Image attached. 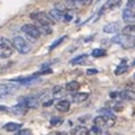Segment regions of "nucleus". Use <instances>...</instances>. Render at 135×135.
Listing matches in <instances>:
<instances>
[{"label": "nucleus", "mask_w": 135, "mask_h": 135, "mask_svg": "<svg viewBox=\"0 0 135 135\" xmlns=\"http://www.w3.org/2000/svg\"><path fill=\"white\" fill-rule=\"evenodd\" d=\"M12 45L13 47L20 52V54H28L29 51H30V44L25 40V38H22V37H20V36H16V37H13V40H12Z\"/></svg>", "instance_id": "nucleus-1"}, {"label": "nucleus", "mask_w": 135, "mask_h": 135, "mask_svg": "<svg viewBox=\"0 0 135 135\" xmlns=\"http://www.w3.org/2000/svg\"><path fill=\"white\" fill-rule=\"evenodd\" d=\"M13 51H15V47L12 45V42L4 37H0V58L7 59V58L12 56Z\"/></svg>", "instance_id": "nucleus-2"}, {"label": "nucleus", "mask_w": 135, "mask_h": 135, "mask_svg": "<svg viewBox=\"0 0 135 135\" xmlns=\"http://www.w3.org/2000/svg\"><path fill=\"white\" fill-rule=\"evenodd\" d=\"M30 18H32V20H34L36 22H38L40 25H51V24H54V22H55V21L50 17V15H49V13H46V12H41V11H36V12L30 13Z\"/></svg>", "instance_id": "nucleus-3"}, {"label": "nucleus", "mask_w": 135, "mask_h": 135, "mask_svg": "<svg viewBox=\"0 0 135 135\" xmlns=\"http://www.w3.org/2000/svg\"><path fill=\"white\" fill-rule=\"evenodd\" d=\"M21 30H22V33H25L29 38H32V40H38L40 37H41V30L38 29V26H36V25H32V24H26V25H24L22 28H21Z\"/></svg>", "instance_id": "nucleus-4"}, {"label": "nucleus", "mask_w": 135, "mask_h": 135, "mask_svg": "<svg viewBox=\"0 0 135 135\" xmlns=\"http://www.w3.org/2000/svg\"><path fill=\"white\" fill-rule=\"evenodd\" d=\"M113 42H117L122 47H126V49H130V47H134L135 46L134 37H130V36H126V34H119V36L114 37Z\"/></svg>", "instance_id": "nucleus-5"}, {"label": "nucleus", "mask_w": 135, "mask_h": 135, "mask_svg": "<svg viewBox=\"0 0 135 135\" xmlns=\"http://www.w3.org/2000/svg\"><path fill=\"white\" fill-rule=\"evenodd\" d=\"M18 104L25 105L28 109H29V108H33V109H34V108H38V106H40V101H38V98H37V97H34V96L22 97V98H20Z\"/></svg>", "instance_id": "nucleus-6"}, {"label": "nucleus", "mask_w": 135, "mask_h": 135, "mask_svg": "<svg viewBox=\"0 0 135 135\" xmlns=\"http://www.w3.org/2000/svg\"><path fill=\"white\" fill-rule=\"evenodd\" d=\"M66 12H67V11H66ZM66 12H62V11H59V9L54 8V9H51V11L49 12V15H50V17H51L55 22H59V21H64Z\"/></svg>", "instance_id": "nucleus-7"}, {"label": "nucleus", "mask_w": 135, "mask_h": 135, "mask_svg": "<svg viewBox=\"0 0 135 135\" xmlns=\"http://www.w3.org/2000/svg\"><path fill=\"white\" fill-rule=\"evenodd\" d=\"M70 106H71V102L68 100H59L56 104H55V108L56 110L62 112V113H66L70 110Z\"/></svg>", "instance_id": "nucleus-8"}, {"label": "nucleus", "mask_w": 135, "mask_h": 135, "mask_svg": "<svg viewBox=\"0 0 135 135\" xmlns=\"http://www.w3.org/2000/svg\"><path fill=\"white\" fill-rule=\"evenodd\" d=\"M121 4H122V0H108V1L105 3V5L101 8V13H104V11H108V9L118 8Z\"/></svg>", "instance_id": "nucleus-9"}, {"label": "nucleus", "mask_w": 135, "mask_h": 135, "mask_svg": "<svg viewBox=\"0 0 135 135\" xmlns=\"http://www.w3.org/2000/svg\"><path fill=\"white\" fill-rule=\"evenodd\" d=\"M119 30V24L118 22H109L104 26V32L105 33H110V34H114V33H118Z\"/></svg>", "instance_id": "nucleus-10"}, {"label": "nucleus", "mask_w": 135, "mask_h": 135, "mask_svg": "<svg viewBox=\"0 0 135 135\" xmlns=\"http://www.w3.org/2000/svg\"><path fill=\"white\" fill-rule=\"evenodd\" d=\"M22 125L21 123H17V122H8L4 125V130L5 131H9V133H16L18 130H21Z\"/></svg>", "instance_id": "nucleus-11"}, {"label": "nucleus", "mask_w": 135, "mask_h": 135, "mask_svg": "<svg viewBox=\"0 0 135 135\" xmlns=\"http://www.w3.org/2000/svg\"><path fill=\"white\" fill-rule=\"evenodd\" d=\"M15 90H16V87H15V85H1V87H0V98L12 94Z\"/></svg>", "instance_id": "nucleus-12"}, {"label": "nucleus", "mask_w": 135, "mask_h": 135, "mask_svg": "<svg viewBox=\"0 0 135 135\" xmlns=\"http://www.w3.org/2000/svg\"><path fill=\"white\" fill-rule=\"evenodd\" d=\"M93 134L94 133L92 130L84 127V126H78V127H75L72 130V135H93Z\"/></svg>", "instance_id": "nucleus-13"}, {"label": "nucleus", "mask_w": 135, "mask_h": 135, "mask_svg": "<svg viewBox=\"0 0 135 135\" xmlns=\"http://www.w3.org/2000/svg\"><path fill=\"white\" fill-rule=\"evenodd\" d=\"M122 18L127 22H133L135 21V12H133V9H130V8H125V11L122 13Z\"/></svg>", "instance_id": "nucleus-14"}, {"label": "nucleus", "mask_w": 135, "mask_h": 135, "mask_svg": "<svg viewBox=\"0 0 135 135\" xmlns=\"http://www.w3.org/2000/svg\"><path fill=\"white\" fill-rule=\"evenodd\" d=\"M11 112H12L13 114L21 115V114H25V113L28 112V108H26L25 105H22V104H17V105H15V106L11 108Z\"/></svg>", "instance_id": "nucleus-15"}, {"label": "nucleus", "mask_w": 135, "mask_h": 135, "mask_svg": "<svg viewBox=\"0 0 135 135\" xmlns=\"http://www.w3.org/2000/svg\"><path fill=\"white\" fill-rule=\"evenodd\" d=\"M93 126L94 127H98V129H105L106 127V119H105V117L104 115L96 117L94 121H93Z\"/></svg>", "instance_id": "nucleus-16"}, {"label": "nucleus", "mask_w": 135, "mask_h": 135, "mask_svg": "<svg viewBox=\"0 0 135 135\" xmlns=\"http://www.w3.org/2000/svg\"><path fill=\"white\" fill-rule=\"evenodd\" d=\"M88 93H79V92H76L74 96H72V100H74V102H76V104H80V102H84L87 98H88Z\"/></svg>", "instance_id": "nucleus-17"}, {"label": "nucleus", "mask_w": 135, "mask_h": 135, "mask_svg": "<svg viewBox=\"0 0 135 135\" xmlns=\"http://www.w3.org/2000/svg\"><path fill=\"white\" fill-rule=\"evenodd\" d=\"M87 58H88V55H87V54H81V55H79V56H76V58L71 59V60H70V63H71L72 66H76V64H83V63L87 60Z\"/></svg>", "instance_id": "nucleus-18"}, {"label": "nucleus", "mask_w": 135, "mask_h": 135, "mask_svg": "<svg viewBox=\"0 0 135 135\" xmlns=\"http://www.w3.org/2000/svg\"><path fill=\"white\" fill-rule=\"evenodd\" d=\"M121 94H122V98H123V100H129V101H134L135 100L134 90L126 89V90H123V92H121Z\"/></svg>", "instance_id": "nucleus-19"}, {"label": "nucleus", "mask_w": 135, "mask_h": 135, "mask_svg": "<svg viewBox=\"0 0 135 135\" xmlns=\"http://www.w3.org/2000/svg\"><path fill=\"white\" fill-rule=\"evenodd\" d=\"M122 34L130 36V37H135V25H126L122 29Z\"/></svg>", "instance_id": "nucleus-20"}, {"label": "nucleus", "mask_w": 135, "mask_h": 135, "mask_svg": "<svg viewBox=\"0 0 135 135\" xmlns=\"http://www.w3.org/2000/svg\"><path fill=\"white\" fill-rule=\"evenodd\" d=\"M80 88V84L78 81H70L67 85H66V89L68 92H78Z\"/></svg>", "instance_id": "nucleus-21"}, {"label": "nucleus", "mask_w": 135, "mask_h": 135, "mask_svg": "<svg viewBox=\"0 0 135 135\" xmlns=\"http://www.w3.org/2000/svg\"><path fill=\"white\" fill-rule=\"evenodd\" d=\"M126 71H127V64H126V63H125V60H123V62H122L117 68H115L114 74H115V75H122V74H125Z\"/></svg>", "instance_id": "nucleus-22"}, {"label": "nucleus", "mask_w": 135, "mask_h": 135, "mask_svg": "<svg viewBox=\"0 0 135 135\" xmlns=\"http://www.w3.org/2000/svg\"><path fill=\"white\" fill-rule=\"evenodd\" d=\"M105 55H106V51L104 49H94L92 51V56H94V58H101V56H105Z\"/></svg>", "instance_id": "nucleus-23"}, {"label": "nucleus", "mask_w": 135, "mask_h": 135, "mask_svg": "<svg viewBox=\"0 0 135 135\" xmlns=\"http://www.w3.org/2000/svg\"><path fill=\"white\" fill-rule=\"evenodd\" d=\"M67 5L72 7V8H79L83 5L81 0H67Z\"/></svg>", "instance_id": "nucleus-24"}, {"label": "nucleus", "mask_w": 135, "mask_h": 135, "mask_svg": "<svg viewBox=\"0 0 135 135\" xmlns=\"http://www.w3.org/2000/svg\"><path fill=\"white\" fill-rule=\"evenodd\" d=\"M66 38H67L66 36H64V37H60V38H58V40H56V41H55V42H54L52 45H51L50 47H49V50H54L55 47H58V46L60 45V44H62V42H63V41H64Z\"/></svg>", "instance_id": "nucleus-25"}, {"label": "nucleus", "mask_w": 135, "mask_h": 135, "mask_svg": "<svg viewBox=\"0 0 135 135\" xmlns=\"http://www.w3.org/2000/svg\"><path fill=\"white\" fill-rule=\"evenodd\" d=\"M38 29L41 30V33H45V34H50V33L52 32L51 28H50V25H40Z\"/></svg>", "instance_id": "nucleus-26"}, {"label": "nucleus", "mask_w": 135, "mask_h": 135, "mask_svg": "<svg viewBox=\"0 0 135 135\" xmlns=\"http://www.w3.org/2000/svg\"><path fill=\"white\" fill-rule=\"evenodd\" d=\"M62 122H63V119L59 118V117H52V118L50 119V123H51L52 126H58V125H60Z\"/></svg>", "instance_id": "nucleus-27"}, {"label": "nucleus", "mask_w": 135, "mask_h": 135, "mask_svg": "<svg viewBox=\"0 0 135 135\" xmlns=\"http://www.w3.org/2000/svg\"><path fill=\"white\" fill-rule=\"evenodd\" d=\"M135 5V0H129L127 1V4H126V8H130V9H133V7Z\"/></svg>", "instance_id": "nucleus-28"}, {"label": "nucleus", "mask_w": 135, "mask_h": 135, "mask_svg": "<svg viewBox=\"0 0 135 135\" xmlns=\"http://www.w3.org/2000/svg\"><path fill=\"white\" fill-rule=\"evenodd\" d=\"M98 71L96 70V68H89V70H87V75H93V74H97Z\"/></svg>", "instance_id": "nucleus-29"}, {"label": "nucleus", "mask_w": 135, "mask_h": 135, "mask_svg": "<svg viewBox=\"0 0 135 135\" xmlns=\"http://www.w3.org/2000/svg\"><path fill=\"white\" fill-rule=\"evenodd\" d=\"M52 104H54V100H49V101L44 102V106H50V105H52Z\"/></svg>", "instance_id": "nucleus-30"}, {"label": "nucleus", "mask_w": 135, "mask_h": 135, "mask_svg": "<svg viewBox=\"0 0 135 135\" xmlns=\"http://www.w3.org/2000/svg\"><path fill=\"white\" fill-rule=\"evenodd\" d=\"M54 135H67V134H66V133H55Z\"/></svg>", "instance_id": "nucleus-31"}, {"label": "nucleus", "mask_w": 135, "mask_h": 135, "mask_svg": "<svg viewBox=\"0 0 135 135\" xmlns=\"http://www.w3.org/2000/svg\"><path fill=\"white\" fill-rule=\"evenodd\" d=\"M26 135H32V134H26Z\"/></svg>", "instance_id": "nucleus-32"}, {"label": "nucleus", "mask_w": 135, "mask_h": 135, "mask_svg": "<svg viewBox=\"0 0 135 135\" xmlns=\"http://www.w3.org/2000/svg\"><path fill=\"white\" fill-rule=\"evenodd\" d=\"M134 64H135V60H134Z\"/></svg>", "instance_id": "nucleus-33"}]
</instances>
